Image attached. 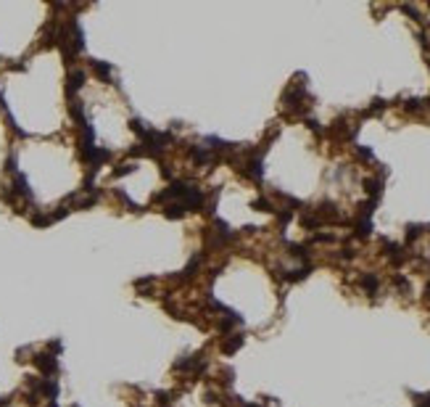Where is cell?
Wrapping results in <instances>:
<instances>
[{
  "label": "cell",
  "mask_w": 430,
  "mask_h": 407,
  "mask_svg": "<svg viewBox=\"0 0 430 407\" xmlns=\"http://www.w3.org/2000/svg\"><path fill=\"white\" fill-rule=\"evenodd\" d=\"M32 362L37 365V370L42 373V378H53V375L58 373V360H56V355H50V352H42V355H37Z\"/></svg>",
  "instance_id": "obj_1"
},
{
  "label": "cell",
  "mask_w": 430,
  "mask_h": 407,
  "mask_svg": "<svg viewBox=\"0 0 430 407\" xmlns=\"http://www.w3.org/2000/svg\"><path fill=\"white\" fill-rule=\"evenodd\" d=\"M82 85H84V72H82V69H77V72H69V77H66V95L72 98Z\"/></svg>",
  "instance_id": "obj_2"
},
{
  "label": "cell",
  "mask_w": 430,
  "mask_h": 407,
  "mask_svg": "<svg viewBox=\"0 0 430 407\" xmlns=\"http://www.w3.org/2000/svg\"><path fill=\"white\" fill-rule=\"evenodd\" d=\"M243 344H245V336H240V333L225 336V341H222V352H225V355H235V352L240 349Z\"/></svg>",
  "instance_id": "obj_3"
},
{
  "label": "cell",
  "mask_w": 430,
  "mask_h": 407,
  "mask_svg": "<svg viewBox=\"0 0 430 407\" xmlns=\"http://www.w3.org/2000/svg\"><path fill=\"white\" fill-rule=\"evenodd\" d=\"M13 190H16L19 196H24V198H32V190H29V182H27V178L21 172H16L13 175Z\"/></svg>",
  "instance_id": "obj_4"
},
{
  "label": "cell",
  "mask_w": 430,
  "mask_h": 407,
  "mask_svg": "<svg viewBox=\"0 0 430 407\" xmlns=\"http://www.w3.org/2000/svg\"><path fill=\"white\" fill-rule=\"evenodd\" d=\"M245 175H248L251 180H262V175H264V170H262V156H256V159L248 161V167H245Z\"/></svg>",
  "instance_id": "obj_5"
},
{
  "label": "cell",
  "mask_w": 430,
  "mask_h": 407,
  "mask_svg": "<svg viewBox=\"0 0 430 407\" xmlns=\"http://www.w3.org/2000/svg\"><path fill=\"white\" fill-rule=\"evenodd\" d=\"M359 286H362L367 294H375V291H378V286H380V280H378V275L367 272V275H362V278H359Z\"/></svg>",
  "instance_id": "obj_6"
},
{
  "label": "cell",
  "mask_w": 430,
  "mask_h": 407,
  "mask_svg": "<svg viewBox=\"0 0 430 407\" xmlns=\"http://www.w3.org/2000/svg\"><path fill=\"white\" fill-rule=\"evenodd\" d=\"M185 212H188V209H185V204H180V201L169 204L166 209H164V214H166L169 220H177V217H182V214H185Z\"/></svg>",
  "instance_id": "obj_7"
},
{
  "label": "cell",
  "mask_w": 430,
  "mask_h": 407,
  "mask_svg": "<svg viewBox=\"0 0 430 407\" xmlns=\"http://www.w3.org/2000/svg\"><path fill=\"white\" fill-rule=\"evenodd\" d=\"M364 188H367V193L378 201L380 193H383V180H364Z\"/></svg>",
  "instance_id": "obj_8"
},
{
  "label": "cell",
  "mask_w": 430,
  "mask_h": 407,
  "mask_svg": "<svg viewBox=\"0 0 430 407\" xmlns=\"http://www.w3.org/2000/svg\"><path fill=\"white\" fill-rule=\"evenodd\" d=\"M93 72L98 74V77H103V80H109L111 77V64H106V61H93Z\"/></svg>",
  "instance_id": "obj_9"
},
{
  "label": "cell",
  "mask_w": 430,
  "mask_h": 407,
  "mask_svg": "<svg viewBox=\"0 0 430 407\" xmlns=\"http://www.w3.org/2000/svg\"><path fill=\"white\" fill-rule=\"evenodd\" d=\"M309 272H312V267H301V270H293V272H288V275H285V280H290V283H298V280L309 278Z\"/></svg>",
  "instance_id": "obj_10"
},
{
  "label": "cell",
  "mask_w": 430,
  "mask_h": 407,
  "mask_svg": "<svg viewBox=\"0 0 430 407\" xmlns=\"http://www.w3.org/2000/svg\"><path fill=\"white\" fill-rule=\"evenodd\" d=\"M422 230H425V225H414V222H409V225H406V241H414V238H420Z\"/></svg>",
  "instance_id": "obj_11"
},
{
  "label": "cell",
  "mask_w": 430,
  "mask_h": 407,
  "mask_svg": "<svg viewBox=\"0 0 430 407\" xmlns=\"http://www.w3.org/2000/svg\"><path fill=\"white\" fill-rule=\"evenodd\" d=\"M370 230H372V220H359V225H356V235L359 238H367V235H370Z\"/></svg>",
  "instance_id": "obj_12"
},
{
  "label": "cell",
  "mask_w": 430,
  "mask_h": 407,
  "mask_svg": "<svg viewBox=\"0 0 430 407\" xmlns=\"http://www.w3.org/2000/svg\"><path fill=\"white\" fill-rule=\"evenodd\" d=\"M251 206H253V209H259V212H277L270 201H267V198H256V201H253Z\"/></svg>",
  "instance_id": "obj_13"
},
{
  "label": "cell",
  "mask_w": 430,
  "mask_h": 407,
  "mask_svg": "<svg viewBox=\"0 0 430 407\" xmlns=\"http://www.w3.org/2000/svg\"><path fill=\"white\" fill-rule=\"evenodd\" d=\"M132 170H135V164H121V167H117V170H114V175H117V178H124V175H129Z\"/></svg>",
  "instance_id": "obj_14"
},
{
  "label": "cell",
  "mask_w": 430,
  "mask_h": 407,
  "mask_svg": "<svg viewBox=\"0 0 430 407\" xmlns=\"http://www.w3.org/2000/svg\"><path fill=\"white\" fill-rule=\"evenodd\" d=\"M290 254L298 257V259H306V249H304V246H298V243H290Z\"/></svg>",
  "instance_id": "obj_15"
},
{
  "label": "cell",
  "mask_w": 430,
  "mask_h": 407,
  "mask_svg": "<svg viewBox=\"0 0 430 407\" xmlns=\"http://www.w3.org/2000/svg\"><path fill=\"white\" fill-rule=\"evenodd\" d=\"M422 103L425 101H420V98H409V101H406V111H417Z\"/></svg>",
  "instance_id": "obj_16"
},
{
  "label": "cell",
  "mask_w": 430,
  "mask_h": 407,
  "mask_svg": "<svg viewBox=\"0 0 430 407\" xmlns=\"http://www.w3.org/2000/svg\"><path fill=\"white\" fill-rule=\"evenodd\" d=\"M277 220L282 222V225H285V222L293 220V212H277Z\"/></svg>",
  "instance_id": "obj_17"
},
{
  "label": "cell",
  "mask_w": 430,
  "mask_h": 407,
  "mask_svg": "<svg viewBox=\"0 0 430 407\" xmlns=\"http://www.w3.org/2000/svg\"><path fill=\"white\" fill-rule=\"evenodd\" d=\"M306 127L314 130V133H322V127H319V122H317V119H306Z\"/></svg>",
  "instance_id": "obj_18"
},
{
  "label": "cell",
  "mask_w": 430,
  "mask_h": 407,
  "mask_svg": "<svg viewBox=\"0 0 430 407\" xmlns=\"http://www.w3.org/2000/svg\"><path fill=\"white\" fill-rule=\"evenodd\" d=\"M393 283H396L398 288H404V291L409 288V283H406V278H401V275H396V278H393Z\"/></svg>",
  "instance_id": "obj_19"
},
{
  "label": "cell",
  "mask_w": 430,
  "mask_h": 407,
  "mask_svg": "<svg viewBox=\"0 0 430 407\" xmlns=\"http://www.w3.org/2000/svg\"><path fill=\"white\" fill-rule=\"evenodd\" d=\"M356 151H359V156H364V159H372V151H370V148H364V145H359Z\"/></svg>",
  "instance_id": "obj_20"
},
{
  "label": "cell",
  "mask_w": 430,
  "mask_h": 407,
  "mask_svg": "<svg viewBox=\"0 0 430 407\" xmlns=\"http://www.w3.org/2000/svg\"><path fill=\"white\" fill-rule=\"evenodd\" d=\"M425 294H428V299H430V283H428V286H425Z\"/></svg>",
  "instance_id": "obj_21"
}]
</instances>
